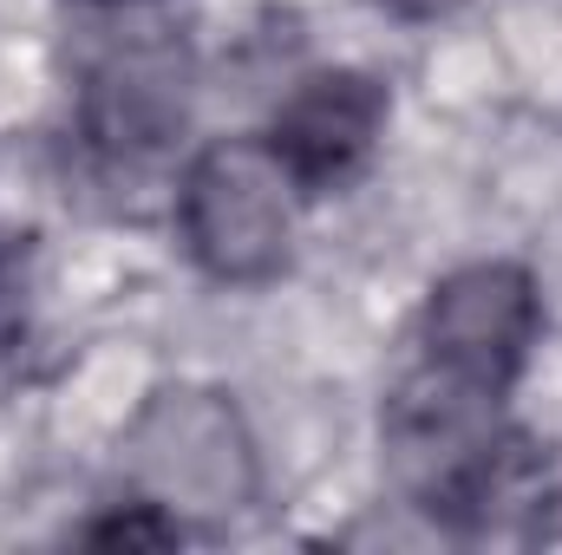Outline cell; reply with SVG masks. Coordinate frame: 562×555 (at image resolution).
Instances as JSON below:
<instances>
[{
  "mask_svg": "<svg viewBox=\"0 0 562 555\" xmlns=\"http://www.w3.org/2000/svg\"><path fill=\"white\" fill-rule=\"evenodd\" d=\"M190 125V53L177 39L112 46L79 86V138L99 163L138 170Z\"/></svg>",
  "mask_w": 562,
  "mask_h": 555,
  "instance_id": "5",
  "label": "cell"
},
{
  "mask_svg": "<svg viewBox=\"0 0 562 555\" xmlns=\"http://www.w3.org/2000/svg\"><path fill=\"white\" fill-rule=\"evenodd\" d=\"M294 203L301 190L288 183V170L269 157L262 138L203 144L177 183L183 256L223 287H262L288 269Z\"/></svg>",
  "mask_w": 562,
  "mask_h": 555,
  "instance_id": "1",
  "label": "cell"
},
{
  "mask_svg": "<svg viewBox=\"0 0 562 555\" xmlns=\"http://www.w3.org/2000/svg\"><path fill=\"white\" fill-rule=\"evenodd\" d=\"M373 7H386L393 20H438V13H451L458 0H373Z\"/></svg>",
  "mask_w": 562,
  "mask_h": 555,
  "instance_id": "6",
  "label": "cell"
},
{
  "mask_svg": "<svg viewBox=\"0 0 562 555\" xmlns=\"http://www.w3.org/2000/svg\"><path fill=\"white\" fill-rule=\"evenodd\" d=\"M132 464L150 484V503L164 510H223L256 497L249 431L223 393H157L132 424Z\"/></svg>",
  "mask_w": 562,
  "mask_h": 555,
  "instance_id": "3",
  "label": "cell"
},
{
  "mask_svg": "<svg viewBox=\"0 0 562 555\" xmlns=\"http://www.w3.org/2000/svg\"><path fill=\"white\" fill-rule=\"evenodd\" d=\"M386 118H393V99L373 72L327 66V72H307L269 112L262 144L301 196H327L367 170V157L386 138Z\"/></svg>",
  "mask_w": 562,
  "mask_h": 555,
  "instance_id": "4",
  "label": "cell"
},
{
  "mask_svg": "<svg viewBox=\"0 0 562 555\" xmlns=\"http://www.w3.org/2000/svg\"><path fill=\"white\" fill-rule=\"evenodd\" d=\"M92 7H125V0H92Z\"/></svg>",
  "mask_w": 562,
  "mask_h": 555,
  "instance_id": "7",
  "label": "cell"
},
{
  "mask_svg": "<svg viewBox=\"0 0 562 555\" xmlns=\"http://www.w3.org/2000/svg\"><path fill=\"white\" fill-rule=\"evenodd\" d=\"M543 340V294L524 262H464L425 294L413 353L510 393Z\"/></svg>",
  "mask_w": 562,
  "mask_h": 555,
  "instance_id": "2",
  "label": "cell"
}]
</instances>
